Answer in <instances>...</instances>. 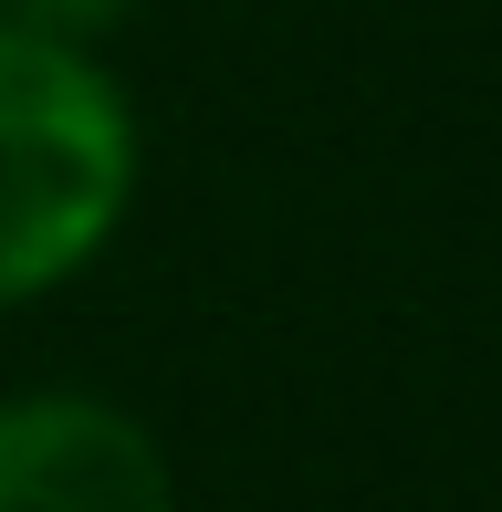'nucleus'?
Segmentation results:
<instances>
[{
  "label": "nucleus",
  "mask_w": 502,
  "mask_h": 512,
  "mask_svg": "<svg viewBox=\"0 0 502 512\" xmlns=\"http://www.w3.org/2000/svg\"><path fill=\"white\" fill-rule=\"evenodd\" d=\"M147 136L105 42H63L0 11V314L53 304L116 251Z\"/></svg>",
  "instance_id": "1"
},
{
  "label": "nucleus",
  "mask_w": 502,
  "mask_h": 512,
  "mask_svg": "<svg viewBox=\"0 0 502 512\" xmlns=\"http://www.w3.org/2000/svg\"><path fill=\"white\" fill-rule=\"evenodd\" d=\"M0 512H178V460L95 387L0 398Z\"/></svg>",
  "instance_id": "2"
},
{
  "label": "nucleus",
  "mask_w": 502,
  "mask_h": 512,
  "mask_svg": "<svg viewBox=\"0 0 502 512\" xmlns=\"http://www.w3.org/2000/svg\"><path fill=\"white\" fill-rule=\"evenodd\" d=\"M11 21H32V32H63V42H105L136 0H0Z\"/></svg>",
  "instance_id": "3"
}]
</instances>
